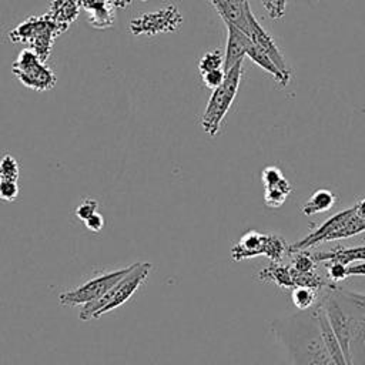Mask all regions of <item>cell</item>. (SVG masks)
Listing matches in <instances>:
<instances>
[{
    "label": "cell",
    "mask_w": 365,
    "mask_h": 365,
    "mask_svg": "<svg viewBox=\"0 0 365 365\" xmlns=\"http://www.w3.org/2000/svg\"><path fill=\"white\" fill-rule=\"evenodd\" d=\"M319 304L342 348L346 365H365V294L329 284L321 292Z\"/></svg>",
    "instance_id": "6da1fadb"
},
{
    "label": "cell",
    "mask_w": 365,
    "mask_h": 365,
    "mask_svg": "<svg viewBox=\"0 0 365 365\" xmlns=\"http://www.w3.org/2000/svg\"><path fill=\"white\" fill-rule=\"evenodd\" d=\"M271 329L292 365H335L321 334L318 302L311 309L274 319Z\"/></svg>",
    "instance_id": "7a4b0ae2"
},
{
    "label": "cell",
    "mask_w": 365,
    "mask_h": 365,
    "mask_svg": "<svg viewBox=\"0 0 365 365\" xmlns=\"http://www.w3.org/2000/svg\"><path fill=\"white\" fill-rule=\"evenodd\" d=\"M151 269H153L151 262H137V267L131 272H128L121 281H118L108 292H106L98 299L83 305L78 312L80 319L81 321L98 319L101 315L127 302L137 292V289L145 282Z\"/></svg>",
    "instance_id": "3957f363"
},
{
    "label": "cell",
    "mask_w": 365,
    "mask_h": 365,
    "mask_svg": "<svg viewBox=\"0 0 365 365\" xmlns=\"http://www.w3.org/2000/svg\"><path fill=\"white\" fill-rule=\"evenodd\" d=\"M241 74H242V63H238L225 73V78L222 84L215 90H212L211 97L204 110V114L201 117L202 130L208 135L214 137L218 134L221 121L224 120L227 111L230 110L238 93Z\"/></svg>",
    "instance_id": "277c9868"
},
{
    "label": "cell",
    "mask_w": 365,
    "mask_h": 365,
    "mask_svg": "<svg viewBox=\"0 0 365 365\" xmlns=\"http://www.w3.org/2000/svg\"><path fill=\"white\" fill-rule=\"evenodd\" d=\"M289 245L277 234H262L255 230L247 231L231 250L234 261H242L258 255L268 257L272 262H281L284 255L288 254Z\"/></svg>",
    "instance_id": "5b68a950"
},
{
    "label": "cell",
    "mask_w": 365,
    "mask_h": 365,
    "mask_svg": "<svg viewBox=\"0 0 365 365\" xmlns=\"http://www.w3.org/2000/svg\"><path fill=\"white\" fill-rule=\"evenodd\" d=\"M135 267H137V262H133L131 265L124 267L121 269H115V271L94 277L90 281L78 285L74 289L61 292L58 295L60 304L67 305V307H78V305L83 307L88 302H93V301L98 299L100 297H103L106 292H108L118 281H121Z\"/></svg>",
    "instance_id": "8992f818"
},
{
    "label": "cell",
    "mask_w": 365,
    "mask_h": 365,
    "mask_svg": "<svg viewBox=\"0 0 365 365\" xmlns=\"http://www.w3.org/2000/svg\"><path fill=\"white\" fill-rule=\"evenodd\" d=\"M13 73L23 86L44 91L53 88L56 77L53 71L43 64V60L33 50H23L13 63Z\"/></svg>",
    "instance_id": "52a82bcc"
},
{
    "label": "cell",
    "mask_w": 365,
    "mask_h": 365,
    "mask_svg": "<svg viewBox=\"0 0 365 365\" xmlns=\"http://www.w3.org/2000/svg\"><path fill=\"white\" fill-rule=\"evenodd\" d=\"M182 17L178 9L173 4L163 7L154 13H145L130 23V31L134 36L157 34L164 31H174L180 27Z\"/></svg>",
    "instance_id": "ba28073f"
},
{
    "label": "cell",
    "mask_w": 365,
    "mask_h": 365,
    "mask_svg": "<svg viewBox=\"0 0 365 365\" xmlns=\"http://www.w3.org/2000/svg\"><path fill=\"white\" fill-rule=\"evenodd\" d=\"M53 26H58L53 20L48 19H30L24 21L21 26L16 27L10 36L17 34L13 37V41H31L33 43V51L44 61L48 56L50 44L53 43ZM60 27V26H58ZM61 29V27H60Z\"/></svg>",
    "instance_id": "9c48e42d"
},
{
    "label": "cell",
    "mask_w": 365,
    "mask_h": 365,
    "mask_svg": "<svg viewBox=\"0 0 365 365\" xmlns=\"http://www.w3.org/2000/svg\"><path fill=\"white\" fill-rule=\"evenodd\" d=\"M247 20H248V37L259 47L262 48L269 58L274 61V64L285 74L289 76V70L287 67L285 58L281 54L279 48L277 47L274 38L265 31V29L258 23V20L254 17V13L251 10V7L247 9Z\"/></svg>",
    "instance_id": "30bf717a"
},
{
    "label": "cell",
    "mask_w": 365,
    "mask_h": 365,
    "mask_svg": "<svg viewBox=\"0 0 365 365\" xmlns=\"http://www.w3.org/2000/svg\"><path fill=\"white\" fill-rule=\"evenodd\" d=\"M225 26H227L228 36H227L222 70L227 73L235 64L242 63L244 57L247 56V48H248L251 38L244 31H241L238 27H235L232 24H225Z\"/></svg>",
    "instance_id": "8fae6325"
},
{
    "label": "cell",
    "mask_w": 365,
    "mask_h": 365,
    "mask_svg": "<svg viewBox=\"0 0 365 365\" xmlns=\"http://www.w3.org/2000/svg\"><path fill=\"white\" fill-rule=\"evenodd\" d=\"M210 3L225 24H232L248 36L247 9L250 7V0H210Z\"/></svg>",
    "instance_id": "7c38bea8"
},
{
    "label": "cell",
    "mask_w": 365,
    "mask_h": 365,
    "mask_svg": "<svg viewBox=\"0 0 365 365\" xmlns=\"http://www.w3.org/2000/svg\"><path fill=\"white\" fill-rule=\"evenodd\" d=\"M312 257L317 262H339L349 267L352 262L365 261V245L359 247H336L329 251L312 252Z\"/></svg>",
    "instance_id": "4fadbf2b"
},
{
    "label": "cell",
    "mask_w": 365,
    "mask_h": 365,
    "mask_svg": "<svg viewBox=\"0 0 365 365\" xmlns=\"http://www.w3.org/2000/svg\"><path fill=\"white\" fill-rule=\"evenodd\" d=\"M257 278L261 282H271L281 289H292L294 288V278L292 269L289 264L281 262H271L268 267L261 269L257 274Z\"/></svg>",
    "instance_id": "5bb4252c"
},
{
    "label": "cell",
    "mask_w": 365,
    "mask_h": 365,
    "mask_svg": "<svg viewBox=\"0 0 365 365\" xmlns=\"http://www.w3.org/2000/svg\"><path fill=\"white\" fill-rule=\"evenodd\" d=\"M318 319H319V328H321V334H322V338L325 341V345L328 348V352L331 355V358L334 359L335 365H346V361H345V356H344V352H342V348L329 325V321L327 318V314L322 308V305L319 304L318 301Z\"/></svg>",
    "instance_id": "9a60e30c"
},
{
    "label": "cell",
    "mask_w": 365,
    "mask_h": 365,
    "mask_svg": "<svg viewBox=\"0 0 365 365\" xmlns=\"http://www.w3.org/2000/svg\"><path fill=\"white\" fill-rule=\"evenodd\" d=\"M247 56H248L258 67H261V68L265 70L268 74H271L281 86H287V84L289 83V76H285V74L274 64V61L269 58V56H268L262 48H259L252 40H251L250 44H248Z\"/></svg>",
    "instance_id": "2e32d148"
},
{
    "label": "cell",
    "mask_w": 365,
    "mask_h": 365,
    "mask_svg": "<svg viewBox=\"0 0 365 365\" xmlns=\"http://www.w3.org/2000/svg\"><path fill=\"white\" fill-rule=\"evenodd\" d=\"M335 202L336 195L332 191L327 188H319L308 198V201L302 205L301 211L304 215H314L331 210L335 205Z\"/></svg>",
    "instance_id": "e0dca14e"
},
{
    "label": "cell",
    "mask_w": 365,
    "mask_h": 365,
    "mask_svg": "<svg viewBox=\"0 0 365 365\" xmlns=\"http://www.w3.org/2000/svg\"><path fill=\"white\" fill-rule=\"evenodd\" d=\"M292 191V187L291 184L288 182L287 178L281 180L278 184L275 185H271V187H265V191H264V201H265V205L269 207V208H278L281 207L285 200L288 198V195L291 194Z\"/></svg>",
    "instance_id": "ac0fdd59"
},
{
    "label": "cell",
    "mask_w": 365,
    "mask_h": 365,
    "mask_svg": "<svg viewBox=\"0 0 365 365\" xmlns=\"http://www.w3.org/2000/svg\"><path fill=\"white\" fill-rule=\"evenodd\" d=\"M291 299L298 311H307L319 301V291L309 287H295L291 289Z\"/></svg>",
    "instance_id": "d6986e66"
},
{
    "label": "cell",
    "mask_w": 365,
    "mask_h": 365,
    "mask_svg": "<svg viewBox=\"0 0 365 365\" xmlns=\"http://www.w3.org/2000/svg\"><path fill=\"white\" fill-rule=\"evenodd\" d=\"M289 255H292V261L289 264L297 272L307 274V272H314L315 271L317 261L314 259L312 252H308L307 250H302V251L289 252Z\"/></svg>",
    "instance_id": "ffe728a7"
},
{
    "label": "cell",
    "mask_w": 365,
    "mask_h": 365,
    "mask_svg": "<svg viewBox=\"0 0 365 365\" xmlns=\"http://www.w3.org/2000/svg\"><path fill=\"white\" fill-rule=\"evenodd\" d=\"M222 66H224V56H222L221 50H218V48L207 51L200 58V63H198L200 73H207V71H211V70H218V68H222Z\"/></svg>",
    "instance_id": "44dd1931"
},
{
    "label": "cell",
    "mask_w": 365,
    "mask_h": 365,
    "mask_svg": "<svg viewBox=\"0 0 365 365\" xmlns=\"http://www.w3.org/2000/svg\"><path fill=\"white\" fill-rule=\"evenodd\" d=\"M0 178L14 181H17L19 178V163L10 154H4L0 158Z\"/></svg>",
    "instance_id": "7402d4cb"
},
{
    "label": "cell",
    "mask_w": 365,
    "mask_h": 365,
    "mask_svg": "<svg viewBox=\"0 0 365 365\" xmlns=\"http://www.w3.org/2000/svg\"><path fill=\"white\" fill-rule=\"evenodd\" d=\"M97 208H98V202L93 198H86L83 200L77 208H76V217L80 220V221H86L87 218H90L93 214L97 212Z\"/></svg>",
    "instance_id": "603a6c76"
},
{
    "label": "cell",
    "mask_w": 365,
    "mask_h": 365,
    "mask_svg": "<svg viewBox=\"0 0 365 365\" xmlns=\"http://www.w3.org/2000/svg\"><path fill=\"white\" fill-rule=\"evenodd\" d=\"M19 195V184L14 180L0 178V200L14 201Z\"/></svg>",
    "instance_id": "cb8c5ba5"
},
{
    "label": "cell",
    "mask_w": 365,
    "mask_h": 365,
    "mask_svg": "<svg viewBox=\"0 0 365 365\" xmlns=\"http://www.w3.org/2000/svg\"><path fill=\"white\" fill-rule=\"evenodd\" d=\"M284 174L281 173L279 168L274 167V165H268L262 170L261 173V181L264 184V188L265 187H271V185H275L278 184L281 180H284Z\"/></svg>",
    "instance_id": "d4e9b609"
},
{
    "label": "cell",
    "mask_w": 365,
    "mask_h": 365,
    "mask_svg": "<svg viewBox=\"0 0 365 365\" xmlns=\"http://www.w3.org/2000/svg\"><path fill=\"white\" fill-rule=\"evenodd\" d=\"M201 78L202 83L205 84V87L215 90L217 87H220L225 78V71L222 68L218 70H211L207 73H201Z\"/></svg>",
    "instance_id": "484cf974"
},
{
    "label": "cell",
    "mask_w": 365,
    "mask_h": 365,
    "mask_svg": "<svg viewBox=\"0 0 365 365\" xmlns=\"http://www.w3.org/2000/svg\"><path fill=\"white\" fill-rule=\"evenodd\" d=\"M325 268L328 271V278L332 284L339 282L348 277V267L339 262H325Z\"/></svg>",
    "instance_id": "4316f807"
},
{
    "label": "cell",
    "mask_w": 365,
    "mask_h": 365,
    "mask_svg": "<svg viewBox=\"0 0 365 365\" xmlns=\"http://www.w3.org/2000/svg\"><path fill=\"white\" fill-rule=\"evenodd\" d=\"M80 4L86 9V11L88 14L104 10L107 7H110V0H80Z\"/></svg>",
    "instance_id": "83f0119b"
},
{
    "label": "cell",
    "mask_w": 365,
    "mask_h": 365,
    "mask_svg": "<svg viewBox=\"0 0 365 365\" xmlns=\"http://www.w3.org/2000/svg\"><path fill=\"white\" fill-rule=\"evenodd\" d=\"M84 225L91 232H100L103 230V227H104V218H103L101 214L96 212V214H93L90 218H87L84 221Z\"/></svg>",
    "instance_id": "f1b7e54d"
},
{
    "label": "cell",
    "mask_w": 365,
    "mask_h": 365,
    "mask_svg": "<svg viewBox=\"0 0 365 365\" xmlns=\"http://www.w3.org/2000/svg\"><path fill=\"white\" fill-rule=\"evenodd\" d=\"M285 6H287V0H275V7L271 19H281L285 13Z\"/></svg>",
    "instance_id": "f546056e"
},
{
    "label": "cell",
    "mask_w": 365,
    "mask_h": 365,
    "mask_svg": "<svg viewBox=\"0 0 365 365\" xmlns=\"http://www.w3.org/2000/svg\"><path fill=\"white\" fill-rule=\"evenodd\" d=\"M351 275H365V261L355 264V265H349L348 267V277Z\"/></svg>",
    "instance_id": "4dcf8cb0"
},
{
    "label": "cell",
    "mask_w": 365,
    "mask_h": 365,
    "mask_svg": "<svg viewBox=\"0 0 365 365\" xmlns=\"http://www.w3.org/2000/svg\"><path fill=\"white\" fill-rule=\"evenodd\" d=\"M354 207H355V214H356L358 217H361V218L365 220V198H362L361 201H358Z\"/></svg>",
    "instance_id": "1f68e13d"
},
{
    "label": "cell",
    "mask_w": 365,
    "mask_h": 365,
    "mask_svg": "<svg viewBox=\"0 0 365 365\" xmlns=\"http://www.w3.org/2000/svg\"><path fill=\"white\" fill-rule=\"evenodd\" d=\"M262 4H264L265 10L268 11V14H269V17H271V16H272V13H274V7H275V0H262Z\"/></svg>",
    "instance_id": "d6a6232c"
},
{
    "label": "cell",
    "mask_w": 365,
    "mask_h": 365,
    "mask_svg": "<svg viewBox=\"0 0 365 365\" xmlns=\"http://www.w3.org/2000/svg\"><path fill=\"white\" fill-rule=\"evenodd\" d=\"M133 0H114L113 1V6L117 7V9H125Z\"/></svg>",
    "instance_id": "836d02e7"
},
{
    "label": "cell",
    "mask_w": 365,
    "mask_h": 365,
    "mask_svg": "<svg viewBox=\"0 0 365 365\" xmlns=\"http://www.w3.org/2000/svg\"><path fill=\"white\" fill-rule=\"evenodd\" d=\"M143 1H145V0H143Z\"/></svg>",
    "instance_id": "e575fe53"
}]
</instances>
